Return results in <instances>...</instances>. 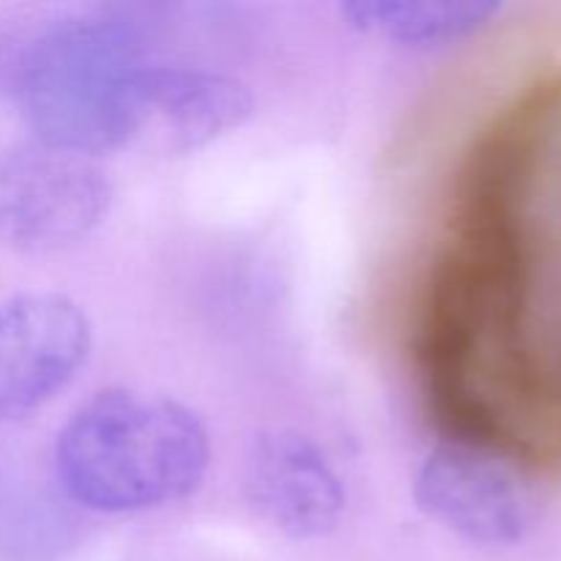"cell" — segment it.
Segmentation results:
<instances>
[{"label":"cell","instance_id":"cell-1","mask_svg":"<svg viewBox=\"0 0 561 561\" xmlns=\"http://www.w3.org/2000/svg\"><path fill=\"white\" fill-rule=\"evenodd\" d=\"M420 312L561 460V75L507 104L466 157Z\"/></svg>","mask_w":561,"mask_h":561},{"label":"cell","instance_id":"cell-2","mask_svg":"<svg viewBox=\"0 0 561 561\" xmlns=\"http://www.w3.org/2000/svg\"><path fill=\"white\" fill-rule=\"evenodd\" d=\"M211 463L195 411L157 394L104 389L55 438V474L77 507L137 515L192 496Z\"/></svg>","mask_w":561,"mask_h":561},{"label":"cell","instance_id":"cell-3","mask_svg":"<svg viewBox=\"0 0 561 561\" xmlns=\"http://www.w3.org/2000/svg\"><path fill=\"white\" fill-rule=\"evenodd\" d=\"M142 33L121 14H82L44 31L22 55L16 96L33 140L96 159L142 131Z\"/></svg>","mask_w":561,"mask_h":561},{"label":"cell","instance_id":"cell-4","mask_svg":"<svg viewBox=\"0 0 561 561\" xmlns=\"http://www.w3.org/2000/svg\"><path fill=\"white\" fill-rule=\"evenodd\" d=\"M113 206L96 159L31 140L0 157V244L20 255H58L91 239Z\"/></svg>","mask_w":561,"mask_h":561},{"label":"cell","instance_id":"cell-5","mask_svg":"<svg viewBox=\"0 0 561 561\" xmlns=\"http://www.w3.org/2000/svg\"><path fill=\"white\" fill-rule=\"evenodd\" d=\"M414 502L453 535L493 548L526 540L540 515L520 466L455 442L425 455L414 477Z\"/></svg>","mask_w":561,"mask_h":561},{"label":"cell","instance_id":"cell-6","mask_svg":"<svg viewBox=\"0 0 561 561\" xmlns=\"http://www.w3.org/2000/svg\"><path fill=\"white\" fill-rule=\"evenodd\" d=\"M85 310L64 294L0 299V422L22 420L64 394L91 356Z\"/></svg>","mask_w":561,"mask_h":561},{"label":"cell","instance_id":"cell-7","mask_svg":"<svg viewBox=\"0 0 561 561\" xmlns=\"http://www.w3.org/2000/svg\"><path fill=\"white\" fill-rule=\"evenodd\" d=\"M241 493L252 513L290 540H316L345 515L343 477L321 444L301 431L272 427L250 442Z\"/></svg>","mask_w":561,"mask_h":561},{"label":"cell","instance_id":"cell-8","mask_svg":"<svg viewBox=\"0 0 561 561\" xmlns=\"http://www.w3.org/2000/svg\"><path fill=\"white\" fill-rule=\"evenodd\" d=\"M137 93L142 129L159 124L170 153L201 151L255 113V96L244 82L203 66L146 64Z\"/></svg>","mask_w":561,"mask_h":561},{"label":"cell","instance_id":"cell-9","mask_svg":"<svg viewBox=\"0 0 561 561\" xmlns=\"http://www.w3.org/2000/svg\"><path fill=\"white\" fill-rule=\"evenodd\" d=\"M359 31L411 49L449 47L474 36L502 11L488 0H354L340 5Z\"/></svg>","mask_w":561,"mask_h":561}]
</instances>
